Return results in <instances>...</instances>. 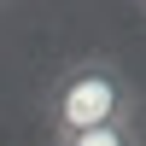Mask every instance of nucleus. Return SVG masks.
<instances>
[{"instance_id": "f257e3e1", "label": "nucleus", "mask_w": 146, "mask_h": 146, "mask_svg": "<svg viewBox=\"0 0 146 146\" xmlns=\"http://www.w3.org/2000/svg\"><path fill=\"white\" fill-rule=\"evenodd\" d=\"M41 111H47L53 135H82V129H105V123H140V88L117 58L82 53L47 82Z\"/></svg>"}, {"instance_id": "f03ea898", "label": "nucleus", "mask_w": 146, "mask_h": 146, "mask_svg": "<svg viewBox=\"0 0 146 146\" xmlns=\"http://www.w3.org/2000/svg\"><path fill=\"white\" fill-rule=\"evenodd\" d=\"M47 146H146L140 123H105V129H82V135H53Z\"/></svg>"}, {"instance_id": "7ed1b4c3", "label": "nucleus", "mask_w": 146, "mask_h": 146, "mask_svg": "<svg viewBox=\"0 0 146 146\" xmlns=\"http://www.w3.org/2000/svg\"><path fill=\"white\" fill-rule=\"evenodd\" d=\"M135 6H140V18H146V0H135Z\"/></svg>"}]
</instances>
